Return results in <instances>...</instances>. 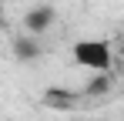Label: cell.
I'll return each instance as SVG.
<instances>
[{
	"mask_svg": "<svg viewBox=\"0 0 124 121\" xmlns=\"http://www.w3.org/2000/svg\"><path fill=\"white\" fill-rule=\"evenodd\" d=\"M74 64L77 67H87V71H111V64H114V54H111V44H104V40H77L74 44Z\"/></svg>",
	"mask_w": 124,
	"mask_h": 121,
	"instance_id": "1",
	"label": "cell"
},
{
	"mask_svg": "<svg viewBox=\"0 0 124 121\" xmlns=\"http://www.w3.org/2000/svg\"><path fill=\"white\" fill-rule=\"evenodd\" d=\"M54 20H57V10H54L50 3H37V7L27 10V17H23V30H30V34H44V30L54 27Z\"/></svg>",
	"mask_w": 124,
	"mask_h": 121,
	"instance_id": "2",
	"label": "cell"
},
{
	"mask_svg": "<svg viewBox=\"0 0 124 121\" xmlns=\"http://www.w3.org/2000/svg\"><path fill=\"white\" fill-rule=\"evenodd\" d=\"M94 121H104V118H94Z\"/></svg>",
	"mask_w": 124,
	"mask_h": 121,
	"instance_id": "4",
	"label": "cell"
},
{
	"mask_svg": "<svg viewBox=\"0 0 124 121\" xmlns=\"http://www.w3.org/2000/svg\"><path fill=\"white\" fill-rule=\"evenodd\" d=\"M37 37H40V34H30V30H23L20 37H14V57L20 60V64H34V60L44 54V44Z\"/></svg>",
	"mask_w": 124,
	"mask_h": 121,
	"instance_id": "3",
	"label": "cell"
}]
</instances>
